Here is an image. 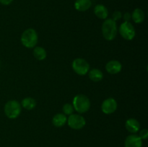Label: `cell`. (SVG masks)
I'll return each mask as SVG.
<instances>
[{"label": "cell", "mask_w": 148, "mask_h": 147, "mask_svg": "<svg viewBox=\"0 0 148 147\" xmlns=\"http://www.w3.org/2000/svg\"><path fill=\"white\" fill-rule=\"evenodd\" d=\"M92 5L90 0H76L75 2V7L79 12H85L90 9Z\"/></svg>", "instance_id": "13"}, {"label": "cell", "mask_w": 148, "mask_h": 147, "mask_svg": "<svg viewBox=\"0 0 148 147\" xmlns=\"http://www.w3.org/2000/svg\"><path fill=\"white\" fill-rule=\"evenodd\" d=\"M125 127L127 131L132 133H135L139 131L140 128V122L134 118H130L126 121Z\"/></svg>", "instance_id": "11"}, {"label": "cell", "mask_w": 148, "mask_h": 147, "mask_svg": "<svg viewBox=\"0 0 148 147\" xmlns=\"http://www.w3.org/2000/svg\"><path fill=\"white\" fill-rule=\"evenodd\" d=\"M67 118L64 114L58 113L53 116L52 119V122L56 127H62L66 124Z\"/></svg>", "instance_id": "14"}, {"label": "cell", "mask_w": 148, "mask_h": 147, "mask_svg": "<svg viewBox=\"0 0 148 147\" xmlns=\"http://www.w3.org/2000/svg\"><path fill=\"white\" fill-rule=\"evenodd\" d=\"M119 33L125 40H132L135 37V29L130 22H124L120 25Z\"/></svg>", "instance_id": "6"}, {"label": "cell", "mask_w": 148, "mask_h": 147, "mask_svg": "<svg viewBox=\"0 0 148 147\" xmlns=\"http://www.w3.org/2000/svg\"><path fill=\"white\" fill-rule=\"evenodd\" d=\"M124 146L125 147H142L143 141L139 135L132 134L127 137L124 142Z\"/></svg>", "instance_id": "9"}, {"label": "cell", "mask_w": 148, "mask_h": 147, "mask_svg": "<svg viewBox=\"0 0 148 147\" xmlns=\"http://www.w3.org/2000/svg\"><path fill=\"white\" fill-rule=\"evenodd\" d=\"M33 56L38 61L44 60L46 58V51L43 48L37 46L33 50Z\"/></svg>", "instance_id": "18"}, {"label": "cell", "mask_w": 148, "mask_h": 147, "mask_svg": "<svg viewBox=\"0 0 148 147\" xmlns=\"http://www.w3.org/2000/svg\"><path fill=\"white\" fill-rule=\"evenodd\" d=\"M140 138L142 140H146L148 137V130L147 129H143L140 131V135H139Z\"/></svg>", "instance_id": "20"}, {"label": "cell", "mask_w": 148, "mask_h": 147, "mask_svg": "<svg viewBox=\"0 0 148 147\" xmlns=\"http://www.w3.org/2000/svg\"><path fill=\"white\" fill-rule=\"evenodd\" d=\"M132 19L135 23H142L144 21L145 13L141 9L137 8L134 10L132 14Z\"/></svg>", "instance_id": "16"}, {"label": "cell", "mask_w": 148, "mask_h": 147, "mask_svg": "<svg viewBox=\"0 0 148 147\" xmlns=\"http://www.w3.org/2000/svg\"><path fill=\"white\" fill-rule=\"evenodd\" d=\"M112 17L113 20L114 21H117V20H120V19L122 17V14H121V12L119 11H115L112 14Z\"/></svg>", "instance_id": "21"}, {"label": "cell", "mask_w": 148, "mask_h": 147, "mask_svg": "<svg viewBox=\"0 0 148 147\" xmlns=\"http://www.w3.org/2000/svg\"><path fill=\"white\" fill-rule=\"evenodd\" d=\"M117 109V102L114 98H108L103 101L101 105V110L103 112L109 115L113 113Z\"/></svg>", "instance_id": "8"}, {"label": "cell", "mask_w": 148, "mask_h": 147, "mask_svg": "<svg viewBox=\"0 0 148 147\" xmlns=\"http://www.w3.org/2000/svg\"><path fill=\"white\" fill-rule=\"evenodd\" d=\"M68 125L72 129L79 130L83 128L86 124L85 118L78 114H72L68 118Z\"/></svg>", "instance_id": "7"}, {"label": "cell", "mask_w": 148, "mask_h": 147, "mask_svg": "<svg viewBox=\"0 0 148 147\" xmlns=\"http://www.w3.org/2000/svg\"><path fill=\"white\" fill-rule=\"evenodd\" d=\"M117 24L113 19H107L102 24V33L107 40H113L117 34Z\"/></svg>", "instance_id": "1"}, {"label": "cell", "mask_w": 148, "mask_h": 147, "mask_svg": "<svg viewBox=\"0 0 148 147\" xmlns=\"http://www.w3.org/2000/svg\"><path fill=\"white\" fill-rule=\"evenodd\" d=\"M21 112V105L17 100H10L4 105V113L7 118L14 119Z\"/></svg>", "instance_id": "4"}, {"label": "cell", "mask_w": 148, "mask_h": 147, "mask_svg": "<svg viewBox=\"0 0 148 147\" xmlns=\"http://www.w3.org/2000/svg\"><path fill=\"white\" fill-rule=\"evenodd\" d=\"M12 1L13 0H0V3L4 5H9L10 4H11Z\"/></svg>", "instance_id": "23"}, {"label": "cell", "mask_w": 148, "mask_h": 147, "mask_svg": "<svg viewBox=\"0 0 148 147\" xmlns=\"http://www.w3.org/2000/svg\"><path fill=\"white\" fill-rule=\"evenodd\" d=\"M21 105L25 109L27 110H31L34 109L36 108V102L33 98L26 97L23 99Z\"/></svg>", "instance_id": "17"}, {"label": "cell", "mask_w": 148, "mask_h": 147, "mask_svg": "<svg viewBox=\"0 0 148 147\" xmlns=\"http://www.w3.org/2000/svg\"><path fill=\"white\" fill-rule=\"evenodd\" d=\"M72 66L75 73L81 76L87 74L90 70L89 63L83 59H75L72 62Z\"/></svg>", "instance_id": "5"}, {"label": "cell", "mask_w": 148, "mask_h": 147, "mask_svg": "<svg viewBox=\"0 0 148 147\" xmlns=\"http://www.w3.org/2000/svg\"><path fill=\"white\" fill-rule=\"evenodd\" d=\"M121 63L119 61L116 60H112L108 61L106 65V69L108 73L111 74H116L119 73L121 70Z\"/></svg>", "instance_id": "10"}, {"label": "cell", "mask_w": 148, "mask_h": 147, "mask_svg": "<svg viewBox=\"0 0 148 147\" xmlns=\"http://www.w3.org/2000/svg\"><path fill=\"white\" fill-rule=\"evenodd\" d=\"M38 34L33 28H29L25 30L21 35V43L25 47L32 48L35 47L38 43Z\"/></svg>", "instance_id": "2"}, {"label": "cell", "mask_w": 148, "mask_h": 147, "mask_svg": "<svg viewBox=\"0 0 148 147\" xmlns=\"http://www.w3.org/2000/svg\"><path fill=\"white\" fill-rule=\"evenodd\" d=\"M88 75H89L90 79L93 82H100L102 80L103 77V72L98 69H92L89 70L88 71Z\"/></svg>", "instance_id": "15"}, {"label": "cell", "mask_w": 148, "mask_h": 147, "mask_svg": "<svg viewBox=\"0 0 148 147\" xmlns=\"http://www.w3.org/2000/svg\"><path fill=\"white\" fill-rule=\"evenodd\" d=\"M123 18L125 22H130L132 19V14L129 12H126L123 16Z\"/></svg>", "instance_id": "22"}, {"label": "cell", "mask_w": 148, "mask_h": 147, "mask_svg": "<svg viewBox=\"0 0 148 147\" xmlns=\"http://www.w3.org/2000/svg\"><path fill=\"white\" fill-rule=\"evenodd\" d=\"M63 112L65 115H70L74 112V107L71 104L66 103L63 106Z\"/></svg>", "instance_id": "19"}, {"label": "cell", "mask_w": 148, "mask_h": 147, "mask_svg": "<svg viewBox=\"0 0 148 147\" xmlns=\"http://www.w3.org/2000/svg\"><path fill=\"white\" fill-rule=\"evenodd\" d=\"M94 13L100 19H106L108 15V9L102 4H98L94 8Z\"/></svg>", "instance_id": "12"}, {"label": "cell", "mask_w": 148, "mask_h": 147, "mask_svg": "<svg viewBox=\"0 0 148 147\" xmlns=\"http://www.w3.org/2000/svg\"><path fill=\"white\" fill-rule=\"evenodd\" d=\"M74 109L79 113H85L90 108L89 98L84 95H77L73 99Z\"/></svg>", "instance_id": "3"}]
</instances>
